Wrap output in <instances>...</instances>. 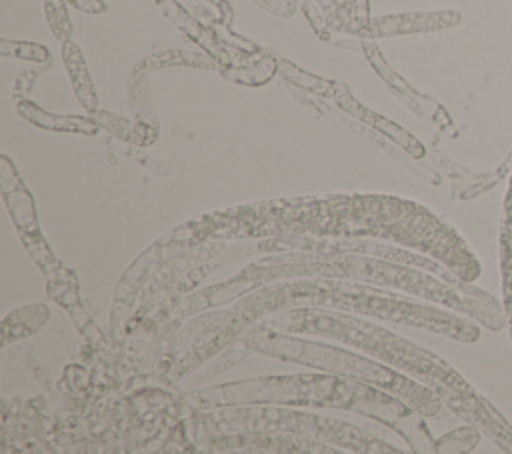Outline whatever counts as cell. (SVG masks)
<instances>
[{"mask_svg": "<svg viewBox=\"0 0 512 454\" xmlns=\"http://www.w3.org/2000/svg\"><path fill=\"white\" fill-rule=\"evenodd\" d=\"M202 406H228L248 402H280V404H312L354 408L360 412L376 410L382 404H394L386 394L358 382L338 380L332 376H274L254 378L198 390L192 396Z\"/></svg>", "mask_w": 512, "mask_h": 454, "instance_id": "6da1fadb", "label": "cell"}, {"mask_svg": "<svg viewBox=\"0 0 512 454\" xmlns=\"http://www.w3.org/2000/svg\"><path fill=\"white\" fill-rule=\"evenodd\" d=\"M278 68H280V74H282L286 80L298 84V86L304 88V90H310V92H316V94H330V92L336 88L334 84H330V82H326V80H320V78H316V76H312V74H308V72H302L300 68H296L294 64H290V62H286V60H280V62H278Z\"/></svg>", "mask_w": 512, "mask_h": 454, "instance_id": "30bf717a", "label": "cell"}, {"mask_svg": "<svg viewBox=\"0 0 512 454\" xmlns=\"http://www.w3.org/2000/svg\"><path fill=\"white\" fill-rule=\"evenodd\" d=\"M18 112L22 118L32 122L38 128L44 130H54V132H82V134H94L98 130L94 120L88 118H78V116H58L44 112L32 102H20Z\"/></svg>", "mask_w": 512, "mask_h": 454, "instance_id": "277c9868", "label": "cell"}, {"mask_svg": "<svg viewBox=\"0 0 512 454\" xmlns=\"http://www.w3.org/2000/svg\"><path fill=\"white\" fill-rule=\"evenodd\" d=\"M236 414L242 416H230L224 414H212V416H202V420L210 426L212 430L218 432H228V430H282V432H296V434H306L314 436L316 440H330L338 442L340 446L354 448V450H378V444L366 438L356 426L330 420V418H318L312 414H300V412H288V410H234Z\"/></svg>", "mask_w": 512, "mask_h": 454, "instance_id": "3957f363", "label": "cell"}, {"mask_svg": "<svg viewBox=\"0 0 512 454\" xmlns=\"http://www.w3.org/2000/svg\"><path fill=\"white\" fill-rule=\"evenodd\" d=\"M158 4H160V8L164 10V14L180 28V30H184L188 36H192L194 40H198V42H202L204 46H210V48H214V44H212V38H210V34L192 18V16H188L174 0H156Z\"/></svg>", "mask_w": 512, "mask_h": 454, "instance_id": "9c48e42d", "label": "cell"}, {"mask_svg": "<svg viewBox=\"0 0 512 454\" xmlns=\"http://www.w3.org/2000/svg\"><path fill=\"white\" fill-rule=\"evenodd\" d=\"M434 18L438 16H388V18H376L370 24V30L374 36H388V34H400V32H414V30H428L440 24H434Z\"/></svg>", "mask_w": 512, "mask_h": 454, "instance_id": "ba28073f", "label": "cell"}, {"mask_svg": "<svg viewBox=\"0 0 512 454\" xmlns=\"http://www.w3.org/2000/svg\"><path fill=\"white\" fill-rule=\"evenodd\" d=\"M46 18H48V24L52 26L54 34L62 42H66L70 36V20H68L62 0H46Z\"/></svg>", "mask_w": 512, "mask_h": 454, "instance_id": "7c38bea8", "label": "cell"}, {"mask_svg": "<svg viewBox=\"0 0 512 454\" xmlns=\"http://www.w3.org/2000/svg\"><path fill=\"white\" fill-rule=\"evenodd\" d=\"M0 52L4 56H16V58L34 60V62H46L50 58L48 50L42 44H34V42H8V40H2L0 42Z\"/></svg>", "mask_w": 512, "mask_h": 454, "instance_id": "8fae6325", "label": "cell"}, {"mask_svg": "<svg viewBox=\"0 0 512 454\" xmlns=\"http://www.w3.org/2000/svg\"><path fill=\"white\" fill-rule=\"evenodd\" d=\"M62 58H64V64H66V70H68V76H70V82H72V88L76 92V98L80 100V104L86 108V110H96L98 106V100H96V90H94V84L90 80V74H88V68L84 64V58H82V52L78 50L76 44L72 42H64V48H62Z\"/></svg>", "mask_w": 512, "mask_h": 454, "instance_id": "5b68a950", "label": "cell"}, {"mask_svg": "<svg viewBox=\"0 0 512 454\" xmlns=\"http://www.w3.org/2000/svg\"><path fill=\"white\" fill-rule=\"evenodd\" d=\"M258 350L264 354H270L274 358L292 360V362H300V364H308V366H318L322 370L336 372L338 376L364 380V382H372V384L384 386L394 392H402L404 396L410 398V402H416L418 408L426 410V414H434L432 410L438 408L432 394L428 390H424L422 386L412 384L410 380L402 378L400 374L392 372L390 368H384L376 362L360 358L348 350L314 344V342H304V340H296V338H288V336H276V334H268L258 344Z\"/></svg>", "mask_w": 512, "mask_h": 454, "instance_id": "7a4b0ae2", "label": "cell"}, {"mask_svg": "<svg viewBox=\"0 0 512 454\" xmlns=\"http://www.w3.org/2000/svg\"><path fill=\"white\" fill-rule=\"evenodd\" d=\"M50 312L42 304L24 306L14 312H10L2 322V344H8L10 340L34 334L46 320Z\"/></svg>", "mask_w": 512, "mask_h": 454, "instance_id": "52a82bcc", "label": "cell"}, {"mask_svg": "<svg viewBox=\"0 0 512 454\" xmlns=\"http://www.w3.org/2000/svg\"><path fill=\"white\" fill-rule=\"evenodd\" d=\"M72 4L84 12H102L104 4L100 0H72Z\"/></svg>", "mask_w": 512, "mask_h": 454, "instance_id": "4fadbf2b", "label": "cell"}, {"mask_svg": "<svg viewBox=\"0 0 512 454\" xmlns=\"http://www.w3.org/2000/svg\"><path fill=\"white\" fill-rule=\"evenodd\" d=\"M366 8H368V2H366V0H356V10H358V18H360V22H362V24L366 22Z\"/></svg>", "mask_w": 512, "mask_h": 454, "instance_id": "5bb4252c", "label": "cell"}, {"mask_svg": "<svg viewBox=\"0 0 512 454\" xmlns=\"http://www.w3.org/2000/svg\"><path fill=\"white\" fill-rule=\"evenodd\" d=\"M338 98V104L344 108V110H348V112H352L354 116H358V118H362L364 122H368L370 126H374V128H378V130H382L388 138H392L394 142H398V144H402L406 150H410L412 154H422V148H420V144L408 134V132H404L400 126H396L394 122H390V120H386V118H382V116H378L376 112H372V110H368V108H364V106H360L348 92H342L340 96H336Z\"/></svg>", "mask_w": 512, "mask_h": 454, "instance_id": "8992f818", "label": "cell"}]
</instances>
